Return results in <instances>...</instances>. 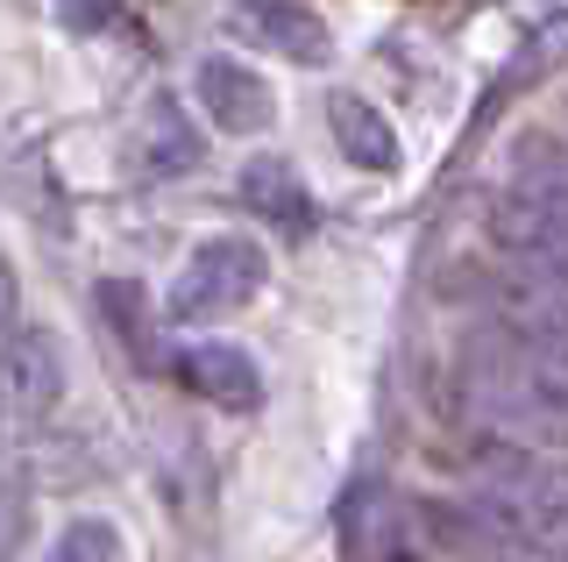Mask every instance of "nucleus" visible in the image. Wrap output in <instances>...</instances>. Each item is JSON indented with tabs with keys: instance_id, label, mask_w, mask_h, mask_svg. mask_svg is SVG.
Segmentation results:
<instances>
[{
	"instance_id": "6e6552de",
	"label": "nucleus",
	"mask_w": 568,
	"mask_h": 562,
	"mask_svg": "<svg viewBox=\"0 0 568 562\" xmlns=\"http://www.w3.org/2000/svg\"><path fill=\"white\" fill-rule=\"evenodd\" d=\"M178 378H185V392H200L206 407H221V413H256L263 407V371L248 363V349H235V342L178 349Z\"/></svg>"
},
{
	"instance_id": "f8f14e48",
	"label": "nucleus",
	"mask_w": 568,
	"mask_h": 562,
	"mask_svg": "<svg viewBox=\"0 0 568 562\" xmlns=\"http://www.w3.org/2000/svg\"><path fill=\"white\" fill-rule=\"evenodd\" d=\"M36 562H121V534L106 520H71Z\"/></svg>"
},
{
	"instance_id": "9b49d317",
	"label": "nucleus",
	"mask_w": 568,
	"mask_h": 562,
	"mask_svg": "<svg viewBox=\"0 0 568 562\" xmlns=\"http://www.w3.org/2000/svg\"><path fill=\"white\" fill-rule=\"evenodd\" d=\"M142 164H150V179H178V171L200 164V129L178 114L171 93L150 100V121H142Z\"/></svg>"
},
{
	"instance_id": "4468645a",
	"label": "nucleus",
	"mask_w": 568,
	"mask_h": 562,
	"mask_svg": "<svg viewBox=\"0 0 568 562\" xmlns=\"http://www.w3.org/2000/svg\"><path fill=\"white\" fill-rule=\"evenodd\" d=\"M22 534H29V499L14 484H0V562H14Z\"/></svg>"
},
{
	"instance_id": "dca6fc26",
	"label": "nucleus",
	"mask_w": 568,
	"mask_h": 562,
	"mask_svg": "<svg viewBox=\"0 0 568 562\" xmlns=\"http://www.w3.org/2000/svg\"><path fill=\"white\" fill-rule=\"evenodd\" d=\"M547 562H568V555H555V549H547Z\"/></svg>"
},
{
	"instance_id": "1a4fd4ad",
	"label": "nucleus",
	"mask_w": 568,
	"mask_h": 562,
	"mask_svg": "<svg viewBox=\"0 0 568 562\" xmlns=\"http://www.w3.org/2000/svg\"><path fill=\"white\" fill-rule=\"evenodd\" d=\"M327 129H334V143H342V157L355 171H398V129L377 114V100L334 93L327 100Z\"/></svg>"
},
{
	"instance_id": "0eeeda50",
	"label": "nucleus",
	"mask_w": 568,
	"mask_h": 562,
	"mask_svg": "<svg viewBox=\"0 0 568 562\" xmlns=\"http://www.w3.org/2000/svg\"><path fill=\"white\" fill-rule=\"evenodd\" d=\"M235 29L284 64H327V50H334L327 22L306 0H235Z\"/></svg>"
},
{
	"instance_id": "9d476101",
	"label": "nucleus",
	"mask_w": 568,
	"mask_h": 562,
	"mask_svg": "<svg viewBox=\"0 0 568 562\" xmlns=\"http://www.w3.org/2000/svg\"><path fill=\"white\" fill-rule=\"evenodd\" d=\"M242 200L256 207L263 221H277L284 235H306L313 228V200H306V185H298V171L284 164V157H248L242 164Z\"/></svg>"
},
{
	"instance_id": "423d86ee",
	"label": "nucleus",
	"mask_w": 568,
	"mask_h": 562,
	"mask_svg": "<svg viewBox=\"0 0 568 562\" xmlns=\"http://www.w3.org/2000/svg\"><path fill=\"white\" fill-rule=\"evenodd\" d=\"M64 399V349L50 328H14V342L0 349V407L43 420Z\"/></svg>"
},
{
	"instance_id": "f03ea898",
	"label": "nucleus",
	"mask_w": 568,
	"mask_h": 562,
	"mask_svg": "<svg viewBox=\"0 0 568 562\" xmlns=\"http://www.w3.org/2000/svg\"><path fill=\"white\" fill-rule=\"evenodd\" d=\"M462 399L497 434L547 455H568V371L540 363L511 342H469L462 349Z\"/></svg>"
},
{
	"instance_id": "f257e3e1",
	"label": "nucleus",
	"mask_w": 568,
	"mask_h": 562,
	"mask_svg": "<svg viewBox=\"0 0 568 562\" xmlns=\"http://www.w3.org/2000/svg\"><path fill=\"white\" fill-rule=\"evenodd\" d=\"M484 235L505 263L568 278V150L547 136H519L505 157V179L484 200Z\"/></svg>"
},
{
	"instance_id": "7ed1b4c3",
	"label": "nucleus",
	"mask_w": 568,
	"mask_h": 562,
	"mask_svg": "<svg viewBox=\"0 0 568 562\" xmlns=\"http://www.w3.org/2000/svg\"><path fill=\"white\" fill-rule=\"evenodd\" d=\"M263 278H271L263 242L206 235L200 250L178 263V278H171V321H192V328H200V321H227V313H242L263 292Z\"/></svg>"
},
{
	"instance_id": "39448f33",
	"label": "nucleus",
	"mask_w": 568,
	"mask_h": 562,
	"mask_svg": "<svg viewBox=\"0 0 568 562\" xmlns=\"http://www.w3.org/2000/svg\"><path fill=\"white\" fill-rule=\"evenodd\" d=\"M192 93H200L206 121H213V129H227V136H256V129H271V114H277V93L263 86V72H248V64L227 58V50L200 58Z\"/></svg>"
},
{
	"instance_id": "2eb2a0df",
	"label": "nucleus",
	"mask_w": 568,
	"mask_h": 562,
	"mask_svg": "<svg viewBox=\"0 0 568 562\" xmlns=\"http://www.w3.org/2000/svg\"><path fill=\"white\" fill-rule=\"evenodd\" d=\"M14 328H22V285H14V263L0 257V349L14 342Z\"/></svg>"
},
{
	"instance_id": "ddd939ff",
	"label": "nucleus",
	"mask_w": 568,
	"mask_h": 562,
	"mask_svg": "<svg viewBox=\"0 0 568 562\" xmlns=\"http://www.w3.org/2000/svg\"><path fill=\"white\" fill-rule=\"evenodd\" d=\"M100 307L114 313V328H121V335H129V349H135V357H150V328H142L135 285H121V278H106V285H100Z\"/></svg>"
},
{
	"instance_id": "20e7f679",
	"label": "nucleus",
	"mask_w": 568,
	"mask_h": 562,
	"mask_svg": "<svg viewBox=\"0 0 568 562\" xmlns=\"http://www.w3.org/2000/svg\"><path fill=\"white\" fill-rule=\"evenodd\" d=\"M484 307H490V321L505 328L511 349H526V357L561 363L568 371V278L505 263V271L484 285Z\"/></svg>"
}]
</instances>
